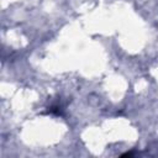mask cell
I'll list each match as a JSON object with an SVG mask.
<instances>
[{"label":"cell","instance_id":"cell-1","mask_svg":"<svg viewBox=\"0 0 158 158\" xmlns=\"http://www.w3.org/2000/svg\"><path fill=\"white\" fill-rule=\"evenodd\" d=\"M130 156H132V153H131V152H127V153L122 154V157H130Z\"/></svg>","mask_w":158,"mask_h":158}]
</instances>
